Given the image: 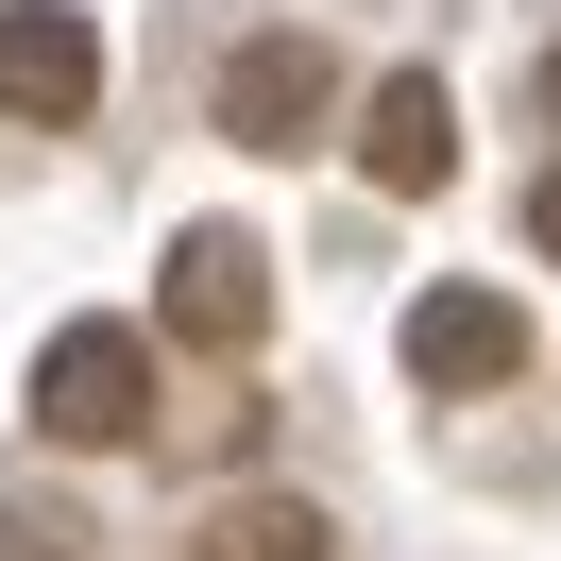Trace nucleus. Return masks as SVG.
Listing matches in <instances>:
<instances>
[{"mask_svg": "<svg viewBox=\"0 0 561 561\" xmlns=\"http://www.w3.org/2000/svg\"><path fill=\"white\" fill-rule=\"evenodd\" d=\"M35 443H69V459L153 443V341L137 323H69V341L35 357Z\"/></svg>", "mask_w": 561, "mask_h": 561, "instance_id": "obj_1", "label": "nucleus"}, {"mask_svg": "<svg viewBox=\"0 0 561 561\" xmlns=\"http://www.w3.org/2000/svg\"><path fill=\"white\" fill-rule=\"evenodd\" d=\"M323 119H341L323 35H239V51H221V137H239V153H307Z\"/></svg>", "mask_w": 561, "mask_h": 561, "instance_id": "obj_2", "label": "nucleus"}, {"mask_svg": "<svg viewBox=\"0 0 561 561\" xmlns=\"http://www.w3.org/2000/svg\"><path fill=\"white\" fill-rule=\"evenodd\" d=\"M85 103H103V35L69 0H0V119L18 137H69Z\"/></svg>", "mask_w": 561, "mask_h": 561, "instance_id": "obj_3", "label": "nucleus"}, {"mask_svg": "<svg viewBox=\"0 0 561 561\" xmlns=\"http://www.w3.org/2000/svg\"><path fill=\"white\" fill-rule=\"evenodd\" d=\"M255 323H273V255L239 221H187L171 239V341L187 357H255Z\"/></svg>", "mask_w": 561, "mask_h": 561, "instance_id": "obj_4", "label": "nucleus"}, {"mask_svg": "<svg viewBox=\"0 0 561 561\" xmlns=\"http://www.w3.org/2000/svg\"><path fill=\"white\" fill-rule=\"evenodd\" d=\"M409 375L425 391H511L527 375V307L511 289H425L409 307Z\"/></svg>", "mask_w": 561, "mask_h": 561, "instance_id": "obj_5", "label": "nucleus"}, {"mask_svg": "<svg viewBox=\"0 0 561 561\" xmlns=\"http://www.w3.org/2000/svg\"><path fill=\"white\" fill-rule=\"evenodd\" d=\"M357 171H375L391 205H425V187L459 171V103H443V69H391L375 103H357Z\"/></svg>", "mask_w": 561, "mask_h": 561, "instance_id": "obj_6", "label": "nucleus"}, {"mask_svg": "<svg viewBox=\"0 0 561 561\" xmlns=\"http://www.w3.org/2000/svg\"><path fill=\"white\" fill-rule=\"evenodd\" d=\"M187 561H341V527H323L307 493H221V511H205V545H187Z\"/></svg>", "mask_w": 561, "mask_h": 561, "instance_id": "obj_7", "label": "nucleus"}, {"mask_svg": "<svg viewBox=\"0 0 561 561\" xmlns=\"http://www.w3.org/2000/svg\"><path fill=\"white\" fill-rule=\"evenodd\" d=\"M0 561H69V527H35V511H0Z\"/></svg>", "mask_w": 561, "mask_h": 561, "instance_id": "obj_8", "label": "nucleus"}, {"mask_svg": "<svg viewBox=\"0 0 561 561\" xmlns=\"http://www.w3.org/2000/svg\"><path fill=\"white\" fill-rule=\"evenodd\" d=\"M527 239H545V255H561V171H545V187H527Z\"/></svg>", "mask_w": 561, "mask_h": 561, "instance_id": "obj_9", "label": "nucleus"}, {"mask_svg": "<svg viewBox=\"0 0 561 561\" xmlns=\"http://www.w3.org/2000/svg\"><path fill=\"white\" fill-rule=\"evenodd\" d=\"M545 119H561V51H545Z\"/></svg>", "mask_w": 561, "mask_h": 561, "instance_id": "obj_10", "label": "nucleus"}]
</instances>
